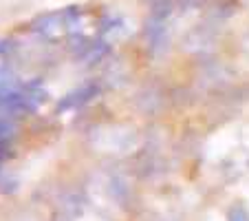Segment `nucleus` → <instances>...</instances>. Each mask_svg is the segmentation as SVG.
<instances>
[{"label":"nucleus","mask_w":249,"mask_h":221,"mask_svg":"<svg viewBox=\"0 0 249 221\" xmlns=\"http://www.w3.org/2000/svg\"><path fill=\"white\" fill-rule=\"evenodd\" d=\"M0 133H2V124H0Z\"/></svg>","instance_id":"obj_1"}]
</instances>
